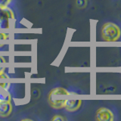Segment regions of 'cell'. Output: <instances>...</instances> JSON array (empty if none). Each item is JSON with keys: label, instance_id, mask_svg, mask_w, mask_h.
<instances>
[{"label": "cell", "instance_id": "ba28073f", "mask_svg": "<svg viewBox=\"0 0 121 121\" xmlns=\"http://www.w3.org/2000/svg\"><path fill=\"white\" fill-rule=\"evenodd\" d=\"M11 24H12V21H11V20L1 21H0V30L10 29Z\"/></svg>", "mask_w": 121, "mask_h": 121}, {"label": "cell", "instance_id": "7c38bea8", "mask_svg": "<svg viewBox=\"0 0 121 121\" xmlns=\"http://www.w3.org/2000/svg\"><path fill=\"white\" fill-rule=\"evenodd\" d=\"M66 119L63 117L62 116L60 115H55L54 117L52 118L53 121H63V120H65Z\"/></svg>", "mask_w": 121, "mask_h": 121}, {"label": "cell", "instance_id": "52a82bcc", "mask_svg": "<svg viewBox=\"0 0 121 121\" xmlns=\"http://www.w3.org/2000/svg\"><path fill=\"white\" fill-rule=\"evenodd\" d=\"M11 95L8 91L0 90V101H11Z\"/></svg>", "mask_w": 121, "mask_h": 121}, {"label": "cell", "instance_id": "6da1fadb", "mask_svg": "<svg viewBox=\"0 0 121 121\" xmlns=\"http://www.w3.org/2000/svg\"><path fill=\"white\" fill-rule=\"evenodd\" d=\"M72 93L70 92L67 89L61 88V87H57L51 90L48 94V101L51 106L56 110L62 109L64 108V103H65V98H60L62 95H70Z\"/></svg>", "mask_w": 121, "mask_h": 121}, {"label": "cell", "instance_id": "30bf717a", "mask_svg": "<svg viewBox=\"0 0 121 121\" xmlns=\"http://www.w3.org/2000/svg\"><path fill=\"white\" fill-rule=\"evenodd\" d=\"M10 38V35L5 33H0V40H7Z\"/></svg>", "mask_w": 121, "mask_h": 121}, {"label": "cell", "instance_id": "3957f363", "mask_svg": "<svg viewBox=\"0 0 121 121\" xmlns=\"http://www.w3.org/2000/svg\"><path fill=\"white\" fill-rule=\"evenodd\" d=\"M96 119L98 121H113L114 120V116L110 109L101 108L96 112Z\"/></svg>", "mask_w": 121, "mask_h": 121}, {"label": "cell", "instance_id": "7a4b0ae2", "mask_svg": "<svg viewBox=\"0 0 121 121\" xmlns=\"http://www.w3.org/2000/svg\"><path fill=\"white\" fill-rule=\"evenodd\" d=\"M121 36V30L114 23L108 22L101 27V37L104 41L108 43L117 42Z\"/></svg>", "mask_w": 121, "mask_h": 121}, {"label": "cell", "instance_id": "8fae6325", "mask_svg": "<svg viewBox=\"0 0 121 121\" xmlns=\"http://www.w3.org/2000/svg\"><path fill=\"white\" fill-rule=\"evenodd\" d=\"M12 0H0V6H8Z\"/></svg>", "mask_w": 121, "mask_h": 121}, {"label": "cell", "instance_id": "4fadbf2b", "mask_svg": "<svg viewBox=\"0 0 121 121\" xmlns=\"http://www.w3.org/2000/svg\"><path fill=\"white\" fill-rule=\"evenodd\" d=\"M9 79V77L7 75V73L5 71L0 73V79Z\"/></svg>", "mask_w": 121, "mask_h": 121}, {"label": "cell", "instance_id": "9a60e30c", "mask_svg": "<svg viewBox=\"0 0 121 121\" xmlns=\"http://www.w3.org/2000/svg\"><path fill=\"white\" fill-rule=\"evenodd\" d=\"M3 71H5V67H0V73H1V72H3Z\"/></svg>", "mask_w": 121, "mask_h": 121}, {"label": "cell", "instance_id": "277c9868", "mask_svg": "<svg viewBox=\"0 0 121 121\" xmlns=\"http://www.w3.org/2000/svg\"><path fill=\"white\" fill-rule=\"evenodd\" d=\"M82 104V101L79 99H66L64 103V109L69 112L77 111Z\"/></svg>", "mask_w": 121, "mask_h": 121}, {"label": "cell", "instance_id": "5b68a950", "mask_svg": "<svg viewBox=\"0 0 121 121\" xmlns=\"http://www.w3.org/2000/svg\"><path fill=\"white\" fill-rule=\"evenodd\" d=\"M15 19L13 11L8 6H0V21L4 20H11L14 21Z\"/></svg>", "mask_w": 121, "mask_h": 121}, {"label": "cell", "instance_id": "9c48e42d", "mask_svg": "<svg viewBox=\"0 0 121 121\" xmlns=\"http://www.w3.org/2000/svg\"><path fill=\"white\" fill-rule=\"evenodd\" d=\"M76 2H77V5L79 8H84V7H86V3H87L86 0H77Z\"/></svg>", "mask_w": 121, "mask_h": 121}, {"label": "cell", "instance_id": "8992f818", "mask_svg": "<svg viewBox=\"0 0 121 121\" xmlns=\"http://www.w3.org/2000/svg\"><path fill=\"white\" fill-rule=\"evenodd\" d=\"M12 108L11 101H0V117H9L12 112Z\"/></svg>", "mask_w": 121, "mask_h": 121}, {"label": "cell", "instance_id": "5bb4252c", "mask_svg": "<svg viewBox=\"0 0 121 121\" xmlns=\"http://www.w3.org/2000/svg\"><path fill=\"white\" fill-rule=\"evenodd\" d=\"M5 62H6L5 58H4L3 56H1V55H0V64H5Z\"/></svg>", "mask_w": 121, "mask_h": 121}]
</instances>
